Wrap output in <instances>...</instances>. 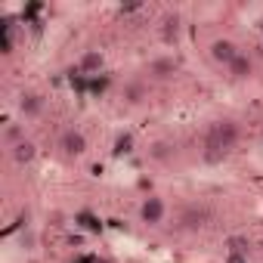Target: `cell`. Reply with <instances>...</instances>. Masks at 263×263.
<instances>
[{
    "label": "cell",
    "instance_id": "obj_14",
    "mask_svg": "<svg viewBox=\"0 0 263 263\" xmlns=\"http://www.w3.org/2000/svg\"><path fill=\"white\" fill-rule=\"evenodd\" d=\"M13 50H16L13 31H10V28H4V41H0V53H4V56H13Z\"/></svg>",
    "mask_w": 263,
    "mask_h": 263
},
{
    "label": "cell",
    "instance_id": "obj_18",
    "mask_svg": "<svg viewBox=\"0 0 263 263\" xmlns=\"http://www.w3.org/2000/svg\"><path fill=\"white\" fill-rule=\"evenodd\" d=\"M229 251H245L248 254V241L245 238H229Z\"/></svg>",
    "mask_w": 263,
    "mask_h": 263
},
{
    "label": "cell",
    "instance_id": "obj_7",
    "mask_svg": "<svg viewBox=\"0 0 263 263\" xmlns=\"http://www.w3.org/2000/svg\"><path fill=\"white\" fill-rule=\"evenodd\" d=\"M177 71H180V62H177L174 53H161V56H155V59L149 62V74H152L155 81H171Z\"/></svg>",
    "mask_w": 263,
    "mask_h": 263
},
{
    "label": "cell",
    "instance_id": "obj_10",
    "mask_svg": "<svg viewBox=\"0 0 263 263\" xmlns=\"http://www.w3.org/2000/svg\"><path fill=\"white\" fill-rule=\"evenodd\" d=\"M10 158H13V164H16V167H28V164H34V161H37V143L25 137L19 146H13V149H10Z\"/></svg>",
    "mask_w": 263,
    "mask_h": 263
},
{
    "label": "cell",
    "instance_id": "obj_16",
    "mask_svg": "<svg viewBox=\"0 0 263 263\" xmlns=\"http://www.w3.org/2000/svg\"><path fill=\"white\" fill-rule=\"evenodd\" d=\"M152 155H155L158 161H164V158L171 155V149H167V143H155V146H152Z\"/></svg>",
    "mask_w": 263,
    "mask_h": 263
},
{
    "label": "cell",
    "instance_id": "obj_15",
    "mask_svg": "<svg viewBox=\"0 0 263 263\" xmlns=\"http://www.w3.org/2000/svg\"><path fill=\"white\" fill-rule=\"evenodd\" d=\"M223 263H251V257H248L245 251H226Z\"/></svg>",
    "mask_w": 263,
    "mask_h": 263
},
{
    "label": "cell",
    "instance_id": "obj_11",
    "mask_svg": "<svg viewBox=\"0 0 263 263\" xmlns=\"http://www.w3.org/2000/svg\"><path fill=\"white\" fill-rule=\"evenodd\" d=\"M124 102L127 105H143L146 99H149V84L146 81H130V84H124Z\"/></svg>",
    "mask_w": 263,
    "mask_h": 263
},
{
    "label": "cell",
    "instance_id": "obj_12",
    "mask_svg": "<svg viewBox=\"0 0 263 263\" xmlns=\"http://www.w3.org/2000/svg\"><path fill=\"white\" fill-rule=\"evenodd\" d=\"M22 140H25V127H22V124H16V121H10V124L4 127V149L10 152V149H13V146H19Z\"/></svg>",
    "mask_w": 263,
    "mask_h": 263
},
{
    "label": "cell",
    "instance_id": "obj_5",
    "mask_svg": "<svg viewBox=\"0 0 263 263\" xmlns=\"http://www.w3.org/2000/svg\"><path fill=\"white\" fill-rule=\"evenodd\" d=\"M19 115L25 118V121H34V118H41L44 115V105H47V99H44V93H37V90H25V93H19Z\"/></svg>",
    "mask_w": 263,
    "mask_h": 263
},
{
    "label": "cell",
    "instance_id": "obj_1",
    "mask_svg": "<svg viewBox=\"0 0 263 263\" xmlns=\"http://www.w3.org/2000/svg\"><path fill=\"white\" fill-rule=\"evenodd\" d=\"M238 137H241V130H238L235 121H229V118L214 121L208 127V134H204V161H211V164L223 161L238 146Z\"/></svg>",
    "mask_w": 263,
    "mask_h": 263
},
{
    "label": "cell",
    "instance_id": "obj_8",
    "mask_svg": "<svg viewBox=\"0 0 263 263\" xmlns=\"http://www.w3.org/2000/svg\"><path fill=\"white\" fill-rule=\"evenodd\" d=\"M102 68H105V53H102V50L90 47V50H84V53L78 56V71H81V74H99Z\"/></svg>",
    "mask_w": 263,
    "mask_h": 263
},
{
    "label": "cell",
    "instance_id": "obj_3",
    "mask_svg": "<svg viewBox=\"0 0 263 263\" xmlns=\"http://www.w3.org/2000/svg\"><path fill=\"white\" fill-rule=\"evenodd\" d=\"M164 217H167V201H164L161 195L143 198V204H140V220H143L146 226H161Z\"/></svg>",
    "mask_w": 263,
    "mask_h": 263
},
{
    "label": "cell",
    "instance_id": "obj_13",
    "mask_svg": "<svg viewBox=\"0 0 263 263\" xmlns=\"http://www.w3.org/2000/svg\"><path fill=\"white\" fill-rule=\"evenodd\" d=\"M180 223H183V229L195 232V229H201V226H204V211H198V208H186V211H183V217H180Z\"/></svg>",
    "mask_w": 263,
    "mask_h": 263
},
{
    "label": "cell",
    "instance_id": "obj_4",
    "mask_svg": "<svg viewBox=\"0 0 263 263\" xmlns=\"http://www.w3.org/2000/svg\"><path fill=\"white\" fill-rule=\"evenodd\" d=\"M158 37H161L164 47H180V41H183V19L177 13H167L161 19V25H158Z\"/></svg>",
    "mask_w": 263,
    "mask_h": 263
},
{
    "label": "cell",
    "instance_id": "obj_17",
    "mask_svg": "<svg viewBox=\"0 0 263 263\" xmlns=\"http://www.w3.org/2000/svg\"><path fill=\"white\" fill-rule=\"evenodd\" d=\"M22 245H25V251H34V245H37V235H34L31 229H25V232H22Z\"/></svg>",
    "mask_w": 263,
    "mask_h": 263
},
{
    "label": "cell",
    "instance_id": "obj_9",
    "mask_svg": "<svg viewBox=\"0 0 263 263\" xmlns=\"http://www.w3.org/2000/svg\"><path fill=\"white\" fill-rule=\"evenodd\" d=\"M226 74H229L232 81H248V78L254 74V56L241 50V53H238V56L226 65Z\"/></svg>",
    "mask_w": 263,
    "mask_h": 263
},
{
    "label": "cell",
    "instance_id": "obj_2",
    "mask_svg": "<svg viewBox=\"0 0 263 263\" xmlns=\"http://www.w3.org/2000/svg\"><path fill=\"white\" fill-rule=\"evenodd\" d=\"M87 149H90V143H87V134H84V130H78V127L62 130V137H59V152H62V158L81 161V158L87 155Z\"/></svg>",
    "mask_w": 263,
    "mask_h": 263
},
{
    "label": "cell",
    "instance_id": "obj_6",
    "mask_svg": "<svg viewBox=\"0 0 263 263\" xmlns=\"http://www.w3.org/2000/svg\"><path fill=\"white\" fill-rule=\"evenodd\" d=\"M241 50H238V44L235 41H229V37H217V41H211V47H208V56L217 62V65H229L235 56H238Z\"/></svg>",
    "mask_w": 263,
    "mask_h": 263
}]
</instances>
